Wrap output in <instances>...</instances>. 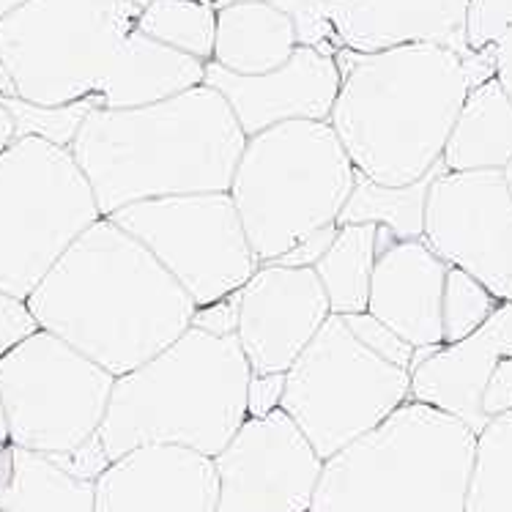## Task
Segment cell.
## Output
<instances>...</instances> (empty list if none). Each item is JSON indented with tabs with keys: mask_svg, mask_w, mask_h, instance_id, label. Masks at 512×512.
<instances>
[{
	"mask_svg": "<svg viewBox=\"0 0 512 512\" xmlns=\"http://www.w3.org/2000/svg\"><path fill=\"white\" fill-rule=\"evenodd\" d=\"M283 381L285 376H255L252 373L250 395H247L250 417H266V414H272L274 408H280Z\"/></svg>",
	"mask_w": 512,
	"mask_h": 512,
	"instance_id": "obj_34",
	"label": "cell"
},
{
	"mask_svg": "<svg viewBox=\"0 0 512 512\" xmlns=\"http://www.w3.org/2000/svg\"><path fill=\"white\" fill-rule=\"evenodd\" d=\"M0 102L11 113L14 137H42L47 143H55V146L63 148L72 146V140L80 132V126H83L85 115L94 110L91 102H74V105L63 107H39L28 105L22 99H14V96H0Z\"/></svg>",
	"mask_w": 512,
	"mask_h": 512,
	"instance_id": "obj_27",
	"label": "cell"
},
{
	"mask_svg": "<svg viewBox=\"0 0 512 512\" xmlns=\"http://www.w3.org/2000/svg\"><path fill=\"white\" fill-rule=\"evenodd\" d=\"M11 140H14V121H11V113L6 110V105L0 102V154L6 151Z\"/></svg>",
	"mask_w": 512,
	"mask_h": 512,
	"instance_id": "obj_35",
	"label": "cell"
},
{
	"mask_svg": "<svg viewBox=\"0 0 512 512\" xmlns=\"http://www.w3.org/2000/svg\"><path fill=\"white\" fill-rule=\"evenodd\" d=\"M25 304L39 329L115 378L176 343L195 315L187 291L107 217L63 252Z\"/></svg>",
	"mask_w": 512,
	"mask_h": 512,
	"instance_id": "obj_2",
	"label": "cell"
},
{
	"mask_svg": "<svg viewBox=\"0 0 512 512\" xmlns=\"http://www.w3.org/2000/svg\"><path fill=\"white\" fill-rule=\"evenodd\" d=\"M502 178H504V184H507V192H510V198H512V159L502 168Z\"/></svg>",
	"mask_w": 512,
	"mask_h": 512,
	"instance_id": "obj_38",
	"label": "cell"
},
{
	"mask_svg": "<svg viewBox=\"0 0 512 512\" xmlns=\"http://www.w3.org/2000/svg\"><path fill=\"white\" fill-rule=\"evenodd\" d=\"M9 444V419H6V406H3V398H0V447Z\"/></svg>",
	"mask_w": 512,
	"mask_h": 512,
	"instance_id": "obj_36",
	"label": "cell"
},
{
	"mask_svg": "<svg viewBox=\"0 0 512 512\" xmlns=\"http://www.w3.org/2000/svg\"><path fill=\"white\" fill-rule=\"evenodd\" d=\"M272 6L291 17L302 47H315L321 53L337 55L343 47L337 42L335 28L326 14V0H269Z\"/></svg>",
	"mask_w": 512,
	"mask_h": 512,
	"instance_id": "obj_28",
	"label": "cell"
},
{
	"mask_svg": "<svg viewBox=\"0 0 512 512\" xmlns=\"http://www.w3.org/2000/svg\"><path fill=\"white\" fill-rule=\"evenodd\" d=\"M512 411V354L504 356L496 365L493 376L488 378V387L482 392V414L488 419Z\"/></svg>",
	"mask_w": 512,
	"mask_h": 512,
	"instance_id": "obj_33",
	"label": "cell"
},
{
	"mask_svg": "<svg viewBox=\"0 0 512 512\" xmlns=\"http://www.w3.org/2000/svg\"><path fill=\"white\" fill-rule=\"evenodd\" d=\"M39 326L33 321L28 304L14 299L9 293L0 291V359L9 354L11 348L31 337Z\"/></svg>",
	"mask_w": 512,
	"mask_h": 512,
	"instance_id": "obj_30",
	"label": "cell"
},
{
	"mask_svg": "<svg viewBox=\"0 0 512 512\" xmlns=\"http://www.w3.org/2000/svg\"><path fill=\"white\" fill-rule=\"evenodd\" d=\"M102 211L72 151L14 137L0 154V291L28 299Z\"/></svg>",
	"mask_w": 512,
	"mask_h": 512,
	"instance_id": "obj_8",
	"label": "cell"
},
{
	"mask_svg": "<svg viewBox=\"0 0 512 512\" xmlns=\"http://www.w3.org/2000/svg\"><path fill=\"white\" fill-rule=\"evenodd\" d=\"M200 3H211V6H220V3H230V0H200Z\"/></svg>",
	"mask_w": 512,
	"mask_h": 512,
	"instance_id": "obj_39",
	"label": "cell"
},
{
	"mask_svg": "<svg viewBox=\"0 0 512 512\" xmlns=\"http://www.w3.org/2000/svg\"><path fill=\"white\" fill-rule=\"evenodd\" d=\"M0 512H94V480H80L47 455L0 447Z\"/></svg>",
	"mask_w": 512,
	"mask_h": 512,
	"instance_id": "obj_21",
	"label": "cell"
},
{
	"mask_svg": "<svg viewBox=\"0 0 512 512\" xmlns=\"http://www.w3.org/2000/svg\"><path fill=\"white\" fill-rule=\"evenodd\" d=\"M217 469L187 447L148 444L94 480V512H217Z\"/></svg>",
	"mask_w": 512,
	"mask_h": 512,
	"instance_id": "obj_16",
	"label": "cell"
},
{
	"mask_svg": "<svg viewBox=\"0 0 512 512\" xmlns=\"http://www.w3.org/2000/svg\"><path fill=\"white\" fill-rule=\"evenodd\" d=\"M340 80L337 55L302 44L274 72L244 77L209 61L203 77V83L228 102L244 137L291 121H329Z\"/></svg>",
	"mask_w": 512,
	"mask_h": 512,
	"instance_id": "obj_15",
	"label": "cell"
},
{
	"mask_svg": "<svg viewBox=\"0 0 512 512\" xmlns=\"http://www.w3.org/2000/svg\"><path fill=\"white\" fill-rule=\"evenodd\" d=\"M299 47L291 17L269 0H230L217 6L211 63L230 74H266L283 66Z\"/></svg>",
	"mask_w": 512,
	"mask_h": 512,
	"instance_id": "obj_19",
	"label": "cell"
},
{
	"mask_svg": "<svg viewBox=\"0 0 512 512\" xmlns=\"http://www.w3.org/2000/svg\"><path fill=\"white\" fill-rule=\"evenodd\" d=\"M376 255L378 225H340L332 247L313 266L324 285L332 315L367 313Z\"/></svg>",
	"mask_w": 512,
	"mask_h": 512,
	"instance_id": "obj_22",
	"label": "cell"
},
{
	"mask_svg": "<svg viewBox=\"0 0 512 512\" xmlns=\"http://www.w3.org/2000/svg\"><path fill=\"white\" fill-rule=\"evenodd\" d=\"M510 354L512 302H502L469 337L414 354L408 400L439 408L480 433L488 425L482 414V392L496 365Z\"/></svg>",
	"mask_w": 512,
	"mask_h": 512,
	"instance_id": "obj_18",
	"label": "cell"
},
{
	"mask_svg": "<svg viewBox=\"0 0 512 512\" xmlns=\"http://www.w3.org/2000/svg\"><path fill=\"white\" fill-rule=\"evenodd\" d=\"M447 272L450 266L422 239L400 241L387 228H378L367 313L387 324L414 351L441 348V296Z\"/></svg>",
	"mask_w": 512,
	"mask_h": 512,
	"instance_id": "obj_17",
	"label": "cell"
},
{
	"mask_svg": "<svg viewBox=\"0 0 512 512\" xmlns=\"http://www.w3.org/2000/svg\"><path fill=\"white\" fill-rule=\"evenodd\" d=\"M512 159V99L502 83L469 91L452 126L441 165L450 173L502 170Z\"/></svg>",
	"mask_w": 512,
	"mask_h": 512,
	"instance_id": "obj_20",
	"label": "cell"
},
{
	"mask_svg": "<svg viewBox=\"0 0 512 512\" xmlns=\"http://www.w3.org/2000/svg\"><path fill=\"white\" fill-rule=\"evenodd\" d=\"M211 460L220 482L217 512H307L324 469L313 444L280 408L247 417Z\"/></svg>",
	"mask_w": 512,
	"mask_h": 512,
	"instance_id": "obj_13",
	"label": "cell"
},
{
	"mask_svg": "<svg viewBox=\"0 0 512 512\" xmlns=\"http://www.w3.org/2000/svg\"><path fill=\"white\" fill-rule=\"evenodd\" d=\"M354 178L329 121H291L247 137L228 192L258 263H274L337 222Z\"/></svg>",
	"mask_w": 512,
	"mask_h": 512,
	"instance_id": "obj_7",
	"label": "cell"
},
{
	"mask_svg": "<svg viewBox=\"0 0 512 512\" xmlns=\"http://www.w3.org/2000/svg\"><path fill=\"white\" fill-rule=\"evenodd\" d=\"M343 324L348 326V332L365 345L367 351H373L376 356H381L389 365H398L403 370L411 373L414 367V348L403 340L400 335H395L387 324H381L378 318H373L370 313H354V315H340Z\"/></svg>",
	"mask_w": 512,
	"mask_h": 512,
	"instance_id": "obj_29",
	"label": "cell"
},
{
	"mask_svg": "<svg viewBox=\"0 0 512 512\" xmlns=\"http://www.w3.org/2000/svg\"><path fill=\"white\" fill-rule=\"evenodd\" d=\"M236 326H239V291L220 302L195 307L192 315V329H200L211 337H236Z\"/></svg>",
	"mask_w": 512,
	"mask_h": 512,
	"instance_id": "obj_31",
	"label": "cell"
},
{
	"mask_svg": "<svg viewBox=\"0 0 512 512\" xmlns=\"http://www.w3.org/2000/svg\"><path fill=\"white\" fill-rule=\"evenodd\" d=\"M137 31L168 50L209 63L214 55L217 6L200 0H148L137 14Z\"/></svg>",
	"mask_w": 512,
	"mask_h": 512,
	"instance_id": "obj_24",
	"label": "cell"
},
{
	"mask_svg": "<svg viewBox=\"0 0 512 512\" xmlns=\"http://www.w3.org/2000/svg\"><path fill=\"white\" fill-rule=\"evenodd\" d=\"M477 433L406 400L324 460L307 512H463Z\"/></svg>",
	"mask_w": 512,
	"mask_h": 512,
	"instance_id": "obj_6",
	"label": "cell"
},
{
	"mask_svg": "<svg viewBox=\"0 0 512 512\" xmlns=\"http://www.w3.org/2000/svg\"><path fill=\"white\" fill-rule=\"evenodd\" d=\"M499 304L502 302L485 285L450 266L447 280H444V296H441V337H444V345L458 343L463 337H469L471 332H477Z\"/></svg>",
	"mask_w": 512,
	"mask_h": 512,
	"instance_id": "obj_26",
	"label": "cell"
},
{
	"mask_svg": "<svg viewBox=\"0 0 512 512\" xmlns=\"http://www.w3.org/2000/svg\"><path fill=\"white\" fill-rule=\"evenodd\" d=\"M332 315L313 269L261 263L239 291L236 340L255 376H285Z\"/></svg>",
	"mask_w": 512,
	"mask_h": 512,
	"instance_id": "obj_14",
	"label": "cell"
},
{
	"mask_svg": "<svg viewBox=\"0 0 512 512\" xmlns=\"http://www.w3.org/2000/svg\"><path fill=\"white\" fill-rule=\"evenodd\" d=\"M441 168L444 165L408 187H384L356 173L354 189L345 200L343 211L337 214V225H378V228H387L400 241L422 239L425 200Z\"/></svg>",
	"mask_w": 512,
	"mask_h": 512,
	"instance_id": "obj_23",
	"label": "cell"
},
{
	"mask_svg": "<svg viewBox=\"0 0 512 512\" xmlns=\"http://www.w3.org/2000/svg\"><path fill=\"white\" fill-rule=\"evenodd\" d=\"M463 512H512V411L477 433Z\"/></svg>",
	"mask_w": 512,
	"mask_h": 512,
	"instance_id": "obj_25",
	"label": "cell"
},
{
	"mask_svg": "<svg viewBox=\"0 0 512 512\" xmlns=\"http://www.w3.org/2000/svg\"><path fill=\"white\" fill-rule=\"evenodd\" d=\"M340 55L343 80L329 126L356 173L384 187L430 176L469 96L458 55L444 44Z\"/></svg>",
	"mask_w": 512,
	"mask_h": 512,
	"instance_id": "obj_4",
	"label": "cell"
},
{
	"mask_svg": "<svg viewBox=\"0 0 512 512\" xmlns=\"http://www.w3.org/2000/svg\"><path fill=\"white\" fill-rule=\"evenodd\" d=\"M25 3H31V0H0V20L9 17L11 11H17L20 6H25Z\"/></svg>",
	"mask_w": 512,
	"mask_h": 512,
	"instance_id": "obj_37",
	"label": "cell"
},
{
	"mask_svg": "<svg viewBox=\"0 0 512 512\" xmlns=\"http://www.w3.org/2000/svg\"><path fill=\"white\" fill-rule=\"evenodd\" d=\"M337 230H340V225H337V222H329L324 228L307 233L302 241H296L291 250L285 252V255H280L274 263H280V266H293V269H313L315 263L324 258L326 250L332 247V241L337 239Z\"/></svg>",
	"mask_w": 512,
	"mask_h": 512,
	"instance_id": "obj_32",
	"label": "cell"
},
{
	"mask_svg": "<svg viewBox=\"0 0 512 512\" xmlns=\"http://www.w3.org/2000/svg\"><path fill=\"white\" fill-rule=\"evenodd\" d=\"M247 137L209 85L126 110L94 107L72 140L102 217L140 200L228 192Z\"/></svg>",
	"mask_w": 512,
	"mask_h": 512,
	"instance_id": "obj_3",
	"label": "cell"
},
{
	"mask_svg": "<svg viewBox=\"0 0 512 512\" xmlns=\"http://www.w3.org/2000/svg\"><path fill=\"white\" fill-rule=\"evenodd\" d=\"M252 370L236 337L189 326L176 343L115 378L96 439L113 463L148 444L220 455L250 417Z\"/></svg>",
	"mask_w": 512,
	"mask_h": 512,
	"instance_id": "obj_5",
	"label": "cell"
},
{
	"mask_svg": "<svg viewBox=\"0 0 512 512\" xmlns=\"http://www.w3.org/2000/svg\"><path fill=\"white\" fill-rule=\"evenodd\" d=\"M422 241L499 302H512V198L502 170L441 168L425 200Z\"/></svg>",
	"mask_w": 512,
	"mask_h": 512,
	"instance_id": "obj_12",
	"label": "cell"
},
{
	"mask_svg": "<svg viewBox=\"0 0 512 512\" xmlns=\"http://www.w3.org/2000/svg\"><path fill=\"white\" fill-rule=\"evenodd\" d=\"M115 376L44 329L0 359L9 444L61 458L96 439Z\"/></svg>",
	"mask_w": 512,
	"mask_h": 512,
	"instance_id": "obj_10",
	"label": "cell"
},
{
	"mask_svg": "<svg viewBox=\"0 0 512 512\" xmlns=\"http://www.w3.org/2000/svg\"><path fill=\"white\" fill-rule=\"evenodd\" d=\"M411 373L359 343L340 315H329L285 373V411L318 458L329 460L403 406Z\"/></svg>",
	"mask_w": 512,
	"mask_h": 512,
	"instance_id": "obj_9",
	"label": "cell"
},
{
	"mask_svg": "<svg viewBox=\"0 0 512 512\" xmlns=\"http://www.w3.org/2000/svg\"><path fill=\"white\" fill-rule=\"evenodd\" d=\"M107 220L135 236L195 307L241 291L261 266L230 192L140 200Z\"/></svg>",
	"mask_w": 512,
	"mask_h": 512,
	"instance_id": "obj_11",
	"label": "cell"
},
{
	"mask_svg": "<svg viewBox=\"0 0 512 512\" xmlns=\"http://www.w3.org/2000/svg\"><path fill=\"white\" fill-rule=\"evenodd\" d=\"M132 0H31L0 20V96L126 110L203 85L206 63L137 31Z\"/></svg>",
	"mask_w": 512,
	"mask_h": 512,
	"instance_id": "obj_1",
	"label": "cell"
}]
</instances>
